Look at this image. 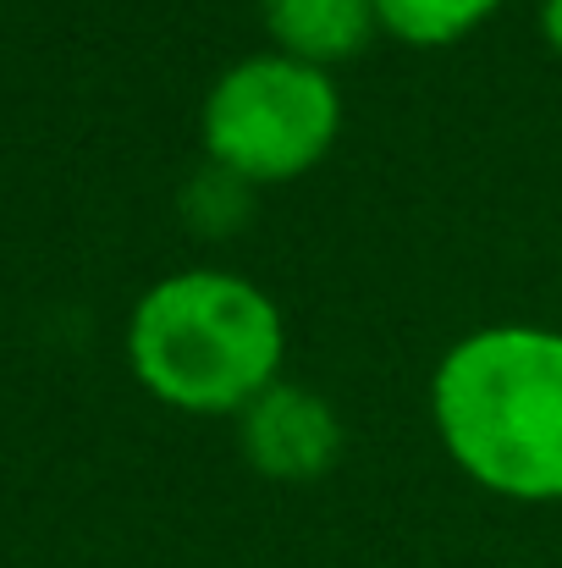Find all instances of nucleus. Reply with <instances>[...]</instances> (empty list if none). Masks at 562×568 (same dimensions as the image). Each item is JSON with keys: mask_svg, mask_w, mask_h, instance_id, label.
Segmentation results:
<instances>
[{"mask_svg": "<svg viewBox=\"0 0 562 568\" xmlns=\"http://www.w3.org/2000/svg\"><path fill=\"white\" fill-rule=\"evenodd\" d=\"M452 464L497 497L562 503V332L486 326L430 381Z\"/></svg>", "mask_w": 562, "mask_h": 568, "instance_id": "nucleus-1", "label": "nucleus"}, {"mask_svg": "<svg viewBox=\"0 0 562 568\" xmlns=\"http://www.w3.org/2000/svg\"><path fill=\"white\" fill-rule=\"evenodd\" d=\"M287 332L276 304L232 271L155 282L127 321V359L161 403L183 414H243L276 386Z\"/></svg>", "mask_w": 562, "mask_h": 568, "instance_id": "nucleus-2", "label": "nucleus"}, {"mask_svg": "<svg viewBox=\"0 0 562 568\" xmlns=\"http://www.w3.org/2000/svg\"><path fill=\"white\" fill-rule=\"evenodd\" d=\"M343 100L331 72L293 55H248L204 94V155L248 189L293 183L337 144Z\"/></svg>", "mask_w": 562, "mask_h": 568, "instance_id": "nucleus-3", "label": "nucleus"}, {"mask_svg": "<svg viewBox=\"0 0 562 568\" xmlns=\"http://www.w3.org/2000/svg\"><path fill=\"white\" fill-rule=\"evenodd\" d=\"M243 458L270 480H320L343 453V419L309 386H270L237 414Z\"/></svg>", "mask_w": 562, "mask_h": 568, "instance_id": "nucleus-4", "label": "nucleus"}, {"mask_svg": "<svg viewBox=\"0 0 562 568\" xmlns=\"http://www.w3.org/2000/svg\"><path fill=\"white\" fill-rule=\"evenodd\" d=\"M265 28L276 39V55L331 72L365 55L380 17L375 0H265Z\"/></svg>", "mask_w": 562, "mask_h": 568, "instance_id": "nucleus-5", "label": "nucleus"}, {"mask_svg": "<svg viewBox=\"0 0 562 568\" xmlns=\"http://www.w3.org/2000/svg\"><path fill=\"white\" fill-rule=\"evenodd\" d=\"M502 0H375V17L402 44H452L480 28Z\"/></svg>", "mask_w": 562, "mask_h": 568, "instance_id": "nucleus-6", "label": "nucleus"}, {"mask_svg": "<svg viewBox=\"0 0 562 568\" xmlns=\"http://www.w3.org/2000/svg\"><path fill=\"white\" fill-rule=\"evenodd\" d=\"M198 204H204L198 226L221 237V232H232V226L248 215V183L232 178L226 166H210V172H198L193 189H187V210H198Z\"/></svg>", "mask_w": 562, "mask_h": 568, "instance_id": "nucleus-7", "label": "nucleus"}, {"mask_svg": "<svg viewBox=\"0 0 562 568\" xmlns=\"http://www.w3.org/2000/svg\"><path fill=\"white\" fill-rule=\"evenodd\" d=\"M541 33H546V44L562 55V0H541Z\"/></svg>", "mask_w": 562, "mask_h": 568, "instance_id": "nucleus-8", "label": "nucleus"}]
</instances>
